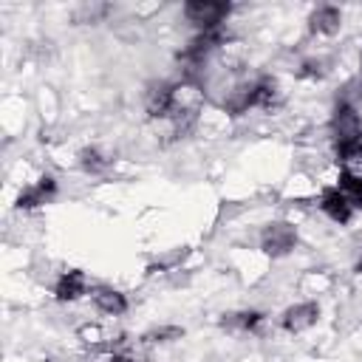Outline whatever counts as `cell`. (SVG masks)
<instances>
[{"label":"cell","mask_w":362,"mask_h":362,"mask_svg":"<svg viewBox=\"0 0 362 362\" xmlns=\"http://www.w3.org/2000/svg\"><path fill=\"white\" fill-rule=\"evenodd\" d=\"M232 6L229 3H218V0H189L184 6V17L198 25L201 31H212V28H221V23L229 17Z\"/></svg>","instance_id":"1"},{"label":"cell","mask_w":362,"mask_h":362,"mask_svg":"<svg viewBox=\"0 0 362 362\" xmlns=\"http://www.w3.org/2000/svg\"><path fill=\"white\" fill-rule=\"evenodd\" d=\"M178 85H170V82H156L150 85V90L144 93V105H147V113L153 119H173L181 105H178Z\"/></svg>","instance_id":"2"},{"label":"cell","mask_w":362,"mask_h":362,"mask_svg":"<svg viewBox=\"0 0 362 362\" xmlns=\"http://www.w3.org/2000/svg\"><path fill=\"white\" fill-rule=\"evenodd\" d=\"M294 246H297V232H294V226L286 223V221L269 223V226L263 229V235H260V249H263L269 257H283V255H288Z\"/></svg>","instance_id":"3"},{"label":"cell","mask_w":362,"mask_h":362,"mask_svg":"<svg viewBox=\"0 0 362 362\" xmlns=\"http://www.w3.org/2000/svg\"><path fill=\"white\" fill-rule=\"evenodd\" d=\"M331 130H334L337 144H339V141H351V139H362V119H359V113H356L348 102H342V105H337V110H334Z\"/></svg>","instance_id":"4"},{"label":"cell","mask_w":362,"mask_h":362,"mask_svg":"<svg viewBox=\"0 0 362 362\" xmlns=\"http://www.w3.org/2000/svg\"><path fill=\"white\" fill-rule=\"evenodd\" d=\"M223 42V34H221V28H212V31H201L198 37H192L189 40V45L184 48V54H181V59L187 62V65H204V59L218 48Z\"/></svg>","instance_id":"5"},{"label":"cell","mask_w":362,"mask_h":362,"mask_svg":"<svg viewBox=\"0 0 362 362\" xmlns=\"http://www.w3.org/2000/svg\"><path fill=\"white\" fill-rule=\"evenodd\" d=\"M317 317H320V305H317V303H297V305H291V308L283 311L280 325H283L286 331L297 334V331L311 328V325L317 322Z\"/></svg>","instance_id":"6"},{"label":"cell","mask_w":362,"mask_h":362,"mask_svg":"<svg viewBox=\"0 0 362 362\" xmlns=\"http://www.w3.org/2000/svg\"><path fill=\"white\" fill-rule=\"evenodd\" d=\"M54 195H57V181H54L51 175H42L40 181H34L31 187H25V189L17 195V206H20V209H34V206L48 204Z\"/></svg>","instance_id":"7"},{"label":"cell","mask_w":362,"mask_h":362,"mask_svg":"<svg viewBox=\"0 0 362 362\" xmlns=\"http://www.w3.org/2000/svg\"><path fill=\"white\" fill-rule=\"evenodd\" d=\"M85 291H88V277H85V272H79V269H68V272L57 280V286H54V297H57L59 303L79 300Z\"/></svg>","instance_id":"8"},{"label":"cell","mask_w":362,"mask_h":362,"mask_svg":"<svg viewBox=\"0 0 362 362\" xmlns=\"http://www.w3.org/2000/svg\"><path fill=\"white\" fill-rule=\"evenodd\" d=\"M320 209L334 221V223H348L354 218V206L348 204V198L339 189H325L320 198Z\"/></svg>","instance_id":"9"},{"label":"cell","mask_w":362,"mask_h":362,"mask_svg":"<svg viewBox=\"0 0 362 362\" xmlns=\"http://www.w3.org/2000/svg\"><path fill=\"white\" fill-rule=\"evenodd\" d=\"M339 25H342V14H339V8H334V6H320V8L311 11V17H308V28H311L314 34H337Z\"/></svg>","instance_id":"10"},{"label":"cell","mask_w":362,"mask_h":362,"mask_svg":"<svg viewBox=\"0 0 362 362\" xmlns=\"http://www.w3.org/2000/svg\"><path fill=\"white\" fill-rule=\"evenodd\" d=\"M93 303H96V308L105 311V314H124V311H127L124 294L116 291V288H107V286H99V288L93 291Z\"/></svg>","instance_id":"11"},{"label":"cell","mask_w":362,"mask_h":362,"mask_svg":"<svg viewBox=\"0 0 362 362\" xmlns=\"http://www.w3.org/2000/svg\"><path fill=\"white\" fill-rule=\"evenodd\" d=\"M246 93H249V107H269L277 99V82L269 79V76H263L255 85H249Z\"/></svg>","instance_id":"12"},{"label":"cell","mask_w":362,"mask_h":362,"mask_svg":"<svg viewBox=\"0 0 362 362\" xmlns=\"http://www.w3.org/2000/svg\"><path fill=\"white\" fill-rule=\"evenodd\" d=\"M337 181H339L337 189L348 198V204H351L354 209H362V175H359V173H348V170H342Z\"/></svg>","instance_id":"13"},{"label":"cell","mask_w":362,"mask_h":362,"mask_svg":"<svg viewBox=\"0 0 362 362\" xmlns=\"http://www.w3.org/2000/svg\"><path fill=\"white\" fill-rule=\"evenodd\" d=\"M79 167H82L85 173H90V175H99V173H105V170L110 167V158H107L102 150H96V147H85V150L79 153Z\"/></svg>","instance_id":"14"},{"label":"cell","mask_w":362,"mask_h":362,"mask_svg":"<svg viewBox=\"0 0 362 362\" xmlns=\"http://www.w3.org/2000/svg\"><path fill=\"white\" fill-rule=\"evenodd\" d=\"M337 158L345 164V170L359 167V164H362V139L339 141V144H337Z\"/></svg>","instance_id":"15"},{"label":"cell","mask_w":362,"mask_h":362,"mask_svg":"<svg viewBox=\"0 0 362 362\" xmlns=\"http://www.w3.org/2000/svg\"><path fill=\"white\" fill-rule=\"evenodd\" d=\"M260 322H263V314H260V311H238V314L223 317V325L240 328V331H255Z\"/></svg>","instance_id":"16"},{"label":"cell","mask_w":362,"mask_h":362,"mask_svg":"<svg viewBox=\"0 0 362 362\" xmlns=\"http://www.w3.org/2000/svg\"><path fill=\"white\" fill-rule=\"evenodd\" d=\"M184 328L178 325H164V328H156V331H147L144 334V342H173V339H181Z\"/></svg>","instance_id":"17"},{"label":"cell","mask_w":362,"mask_h":362,"mask_svg":"<svg viewBox=\"0 0 362 362\" xmlns=\"http://www.w3.org/2000/svg\"><path fill=\"white\" fill-rule=\"evenodd\" d=\"M300 74H303V76H320L322 71H320V62H305Z\"/></svg>","instance_id":"18"},{"label":"cell","mask_w":362,"mask_h":362,"mask_svg":"<svg viewBox=\"0 0 362 362\" xmlns=\"http://www.w3.org/2000/svg\"><path fill=\"white\" fill-rule=\"evenodd\" d=\"M110 362H133V359H130L127 354H113V356H110Z\"/></svg>","instance_id":"19"},{"label":"cell","mask_w":362,"mask_h":362,"mask_svg":"<svg viewBox=\"0 0 362 362\" xmlns=\"http://www.w3.org/2000/svg\"><path fill=\"white\" fill-rule=\"evenodd\" d=\"M356 272H362V260H359V263H356Z\"/></svg>","instance_id":"20"}]
</instances>
